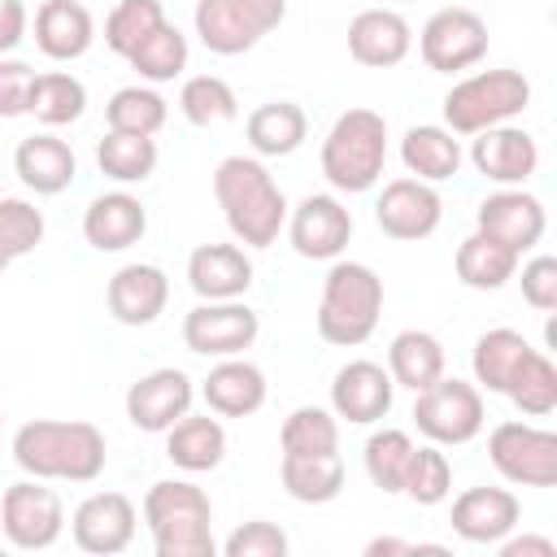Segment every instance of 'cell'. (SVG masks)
Masks as SVG:
<instances>
[{
    "mask_svg": "<svg viewBox=\"0 0 557 557\" xmlns=\"http://www.w3.org/2000/svg\"><path fill=\"white\" fill-rule=\"evenodd\" d=\"M226 557H283L287 553V531L265 522V518H252L244 527H235L222 544Z\"/></svg>",
    "mask_w": 557,
    "mask_h": 557,
    "instance_id": "obj_46",
    "label": "cell"
},
{
    "mask_svg": "<svg viewBox=\"0 0 557 557\" xmlns=\"http://www.w3.org/2000/svg\"><path fill=\"white\" fill-rule=\"evenodd\" d=\"M544 226H548L544 205H540L531 191H522V187H500V191H492V196L479 205V213H474V231L500 239V244L513 248L518 257L544 239Z\"/></svg>",
    "mask_w": 557,
    "mask_h": 557,
    "instance_id": "obj_15",
    "label": "cell"
},
{
    "mask_svg": "<svg viewBox=\"0 0 557 557\" xmlns=\"http://www.w3.org/2000/svg\"><path fill=\"white\" fill-rule=\"evenodd\" d=\"M522 413H531V418H548L553 409H557V366L535 348L531 357H527V366L518 370V379L509 383V392H505Z\"/></svg>",
    "mask_w": 557,
    "mask_h": 557,
    "instance_id": "obj_43",
    "label": "cell"
},
{
    "mask_svg": "<svg viewBox=\"0 0 557 557\" xmlns=\"http://www.w3.org/2000/svg\"><path fill=\"white\" fill-rule=\"evenodd\" d=\"M418 52H422L426 70H435V74L470 70L487 52V22L474 9L448 4V9L426 17V26L418 35Z\"/></svg>",
    "mask_w": 557,
    "mask_h": 557,
    "instance_id": "obj_10",
    "label": "cell"
},
{
    "mask_svg": "<svg viewBox=\"0 0 557 557\" xmlns=\"http://www.w3.org/2000/svg\"><path fill=\"white\" fill-rule=\"evenodd\" d=\"M126 61L144 83H170L187 70V35L170 22H161Z\"/></svg>",
    "mask_w": 557,
    "mask_h": 557,
    "instance_id": "obj_37",
    "label": "cell"
},
{
    "mask_svg": "<svg viewBox=\"0 0 557 557\" xmlns=\"http://www.w3.org/2000/svg\"><path fill=\"white\" fill-rule=\"evenodd\" d=\"M413 440L405 435V431H396V426H383V431H374L370 440H366V474H370V483L379 487V492H400L405 487V470H409V457H413Z\"/></svg>",
    "mask_w": 557,
    "mask_h": 557,
    "instance_id": "obj_40",
    "label": "cell"
},
{
    "mask_svg": "<svg viewBox=\"0 0 557 557\" xmlns=\"http://www.w3.org/2000/svg\"><path fill=\"white\" fill-rule=\"evenodd\" d=\"M161 22H165L161 0H117L113 13L104 17V44H109L117 57H131Z\"/></svg>",
    "mask_w": 557,
    "mask_h": 557,
    "instance_id": "obj_42",
    "label": "cell"
},
{
    "mask_svg": "<svg viewBox=\"0 0 557 557\" xmlns=\"http://www.w3.org/2000/svg\"><path fill=\"white\" fill-rule=\"evenodd\" d=\"M96 165L117 183H144L157 170V139L152 135H122L109 131L96 144Z\"/></svg>",
    "mask_w": 557,
    "mask_h": 557,
    "instance_id": "obj_36",
    "label": "cell"
},
{
    "mask_svg": "<svg viewBox=\"0 0 557 557\" xmlns=\"http://www.w3.org/2000/svg\"><path fill=\"white\" fill-rule=\"evenodd\" d=\"M400 161L422 183H444L461 170V144L448 126H409L400 139Z\"/></svg>",
    "mask_w": 557,
    "mask_h": 557,
    "instance_id": "obj_31",
    "label": "cell"
},
{
    "mask_svg": "<svg viewBox=\"0 0 557 557\" xmlns=\"http://www.w3.org/2000/svg\"><path fill=\"white\" fill-rule=\"evenodd\" d=\"M0 527H4V540L22 553H39V548H52L61 540V527H65V509H61V496L52 487H44L39 479H22L13 483L4 496H0Z\"/></svg>",
    "mask_w": 557,
    "mask_h": 557,
    "instance_id": "obj_11",
    "label": "cell"
},
{
    "mask_svg": "<svg viewBox=\"0 0 557 557\" xmlns=\"http://www.w3.org/2000/svg\"><path fill=\"white\" fill-rule=\"evenodd\" d=\"M13 461L30 479H65V483H91L100 479L109 448L104 431L91 422H57V418H35L17 426L13 435Z\"/></svg>",
    "mask_w": 557,
    "mask_h": 557,
    "instance_id": "obj_1",
    "label": "cell"
},
{
    "mask_svg": "<svg viewBox=\"0 0 557 557\" xmlns=\"http://www.w3.org/2000/svg\"><path fill=\"white\" fill-rule=\"evenodd\" d=\"M440 218H444V200H440V191H435L431 183H422V178H392V183L383 187L379 205H374L379 231L392 235V239H405V244L435 235Z\"/></svg>",
    "mask_w": 557,
    "mask_h": 557,
    "instance_id": "obj_13",
    "label": "cell"
},
{
    "mask_svg": "<svg viewBox=\"0 0 557 557\" xmlns=\"http://www.w3.org/2000/svg\"><path fill=\"white\" fill-rule=\"evenodd\" d=\"M83 109H87V87L74 74H65V70L35 74L26 113H35L44 126H70L83 117Z\"/></svg>",
    "mask_w": 557,
    "mask_h": 557,
    "instance_id": "obj_35",
    "label": "cell"
},
{
    "mask_svg": "<svg viewBox=\"0 0 557 557\" xmlns=\"http://www.w3.org/2000/svg\"><path fill=\"white\" fill-rule=\"evenodd\" d=\"M178 109H183V117H187L191 126H222V122H231V117L239 113V100H235V91H231L226 78H218V74H196V78L183 83Z\"/></svg>",
    "mask_w": 557,
    "mask_h": 557,
    "instance_id": "obj_41",
    "label": "cell"
},
{
    "mask_svg": "<svg viewBox=\"0 0 557 557\" xmlns=\"http://www.w3.org/2000/svg\"><path fill=\"white\" fill-rule=\"evenodd\" d=\"M30 83H35V70H30L26 61L0 57V117L26 113V104H30Z\"/></svg>",
    "mask_w": 557,
    "mask_h": 557,
    "instance_id": "obj_48",
    "label": "cell"
},
{
    "mask_svg": "<svg viewBox=\"0 0 557 557\" xmlns=\"http://www.w3.org/2000/svg\"><path fill=\"white\" fill-rule=\"evenodd\" d=\"M244 135H248V144H252L257 157H287V152H296L305 144L309 117L292 100H270V104H257L248 113Z\"/></svg>",
    "mask_w": 557,
    "mask_h": 557,
    "instance_id": "obj_30",
    "label": "cell"
},
{
    "mask_svg": "<svg viewBox=\"0 0 557 557\" xmlns=\"http://www.w3.org/2000/svg\"><path fill=\"white\" fill-rule=\"evenodd\" d=\"M448 487H453V466H448V457H444L435 444L413 448L400 492H405L409 500H418V505H440V500L448 496Z\"/></svg>",
    "mask_w": 557,
    "mask_h": 557,
    "instance_id": "obj_45",
    "label": "cell"
},
{
    "mask_svg": "<svg viewBox=\"0 0 557 557\" xmlns=\"http://www.w3.org/2000/svg\"><path fill=\"white\" fill-rule=\"evenodd\" d=\"M487 457L500 479L518 487H553L557 483V435L531 422H500L487 435Z\"/></svg>",
    "mask_w": 557,
    "mask_h": 557,
    "instance_id": "obj_9",
    "label": "cell"
},
{
    "mask_svg": "<svg viewBox=\"0 0 557 557\" xmlns=\"http://www.w3.org/2000/svg\"><path fill=\"white\" fill-rule=\"evenodd\" d=\"M148 231V213L131 191H104L83 209V239L96 252H122L139 244Z\"/></svg>",
    "mask_w": 557,
    "mask_h": 557,
    "instance_id": "obj_24",
    "label": "cell"
},
{
    "mask_svg": "<svg viewBox=\"0 0 557 557\" xmlns=\"http://www.w3.org/2000/svg\"><path fill=\"white\" fill-rule=\"evenodd\" d=\"M500 557H557V544L544 535H505L500 540Z\"/></svg>",
    "mask_w": 557,
    "mask_h": 557,
    "instance_id": "obj_50",
    "label": "cell"
},
{
    "mask_svg": "<svg viewBox=\"0 0 557 557\" xmlns=\"http://www.w3.org/2000/svg\"><path fill=\"white\" fill-rule=\"evenodd\" d=\"M522 300L540 313L557 309V257H531L522 265Z\"/></svg>",
    "mask_w": 557,
    "mask_h": 557,
    "instance_id": "obj_47",
    "label": "cell"
},
{
    "mask_svg": "<svg viewBox=\"0 0 557 557\" xmlns=\"http://www.w3.org/2000/svg\"><path fill=\"white\" fill-rule=\"evenodd\" d=\"M409 48H413V30L396 9H361L348 22V52L357 65L392 70L409 57Z\"/></svg>",
    "mask_w": 557,
    "mask_h": 557,
    "instance_id": "obj_21",
    "label": "cell"
},
{
    "mask_svg": "<svg viewBox=\"0 0 557 557\" xmlns=\"http://www.w3.org/2000/svg\"><path fill=\"white\" fill-rule=\"evenodd\" d=\"M165 117H170L165 100H161L152 87H139V83L113 91L109 104H104L109 131H122V135H157V131L165 126Z\"/></svg>",
    "mask_w": 557,
    "mask_h": 557,
    "instance_id": "obj_39",
    "label": "cell"
},
{
    "mask_svg": "<svg viewBox=\"0 0 557 557\" xmlns=\"http://www.w3.org/2000/svg\"><path fill=\"white\" fill-rule=\"evenodd\" d=\"M383 313V278L366 261H335L322 278L318 335L335 348H357L374 335Z\"/></svg>",
    "mask_w": 557,
    "mask_h": 557,
    "instance_id": "obj_3",
    "label": "cell"
},
{
    "mask_svg": "<svg viewBox=\"0 0 557 557\" xmlns=\"http://www.w3.org/2000/svg\"><path fill=\"white\" fill-rule=\"evenodd\" d=\"M0 422H4V413H0Z\"/></svg>",
    "mask_w": 557,
    "mask_h": 557,
    "instance_id": "obj_52",
    "label": "cell"
},
{
    "mask_svg": "<svg viewBox=\"0 0 557 557\" xmlns=\"http://www.w3.org/2000/svg\"><path fill=\"white\" fill-rule=\"evenodd\" d=\"M26 35V4L22 0H0V52H13Z\"/></svg>",
    "mask_w": 557,
    "mask_h": 557,
    "instance_id": "obj_49",
    "label": "cell"
},
{
    "mask_svg": "<svg viewBox=\"0 0 557 557\" xmlns=\"http://www.w3.org/2000/svg\"><path fill=\"white\" fill-rule=\"evenodd\" d=\"M205 405L218 418H248L265 405V374L261 366L244 357H218V366L205 374Z\"/></svg>",
    "mask_w": 557,
    "mask_h": 557,
    "instance_id": "obj_25",
    "label": "cell"
},
{
    "mask_svg": "<svg viewBox=\"0 0 557 557\" xmlns=\"http://www.w3.org/2000/svg\"><path fill=\"white\" fill-rule=\"evenodd\" d=\"M522 518V505L509 487H466L453 500V531L466 544H500Z\"/></svg>",
    "mask_w": 557,
    "mask_h": 557,
    "instance_id": "obj_20",
    "label": "cell"
},
{
    "mask_svg": "<svg viewBox=\"0 0 557 557\" xmlns=\"http://www.w3.org/2000/svg\"><path fill=\"white\" fill-rule=\"evenodd\" d=\"M39 239H44V213L35 205H26V200H13V196L0 200V274L17 257L35 252Z\"/></svg>",
    "mask_w": 557,
    "mask_h": 557,
    "instance_id": "obj_44",
    "label": "cell"
},
{
    "mask_svg": "<svg viewBox=\"0 0 557 557\" xmlns=\"http://www.w3.org/2000/svg\"><path fill=\"white\" fill-rule=\"evenodd\" d=\"M191 17L209 52L239 57L287 17V0H196Z\"/></svg>",
    "mask_w": 557,
    "mask_h": 557,
    "instance_id": "obj_7",
    "label": "cell"
},
{
    "mask_svg": "<svg viewBox=\"0 0 557 557\" xmlns=\"http://www.w3.org/2000/svg\"><path fill=\"white\" fill-rule=\"evenodd\" d=\"M413 422L431 444H470L483 431V392L466 379L440 374L431 387L413 392Z\"/></svg>",
    "mask_w": 557,
    "mask_h": 557,
    "instance_id": "obj_8",
    "label": "cell"
},
{
    "mask_svg": "<svg viewBox=\"0 0 557 557\" xmlns=\"http://www.w3.org/2000/svg\"><path fill=\"white\" fill-rule=\"evenodd\" d=\"M213 196L231 235L248 248H270L287 222V200L257 157H226L213 170Z\"/></svg>",
    "mask_w": 557,
    "mask_h": 557,
    "instance_id": "obj_2",
    "label": "cell"
},
{
    "mask_svg": "<svg viewBox=\"0 0 557 557\" xmlns=\"http://www.w3.org/2000/svg\"><path fill=\"white\" fill-rule=\"evenodd\" d=\"M109 313L122 322V326H148L161 318L165 300H170V278L161 265H148V261H131L122 265L113 278H109Z\"/></svg>",
    "mask_w": 557,
    "mask_h": 557,
    "instance_id": "obj_22",
    "label": "cell"
},
{
    "mask_svg": "<svg viewBox=\"0 0 557 557\" xmlns=\"http://www.w3.org/2000/svg\"><path fill=\"white\" fill-rule=\"evenodd\" d=\"M287 235L305 261H335L352 239V213L335 196H305L292 209Z\"/></svg>",
    "mask_w": 557,
    "mask_h": 557,
    "instance_id": "obj_16",
    "label": "cell"
},
{
    "mask_svg": "<svg viewBox=\"0 0 557 557\" xmlns=\"http://www.w3.org/2000/svg\"><path fill=\"white\" fill-rule=\"evenodd\" d=\"M165 457L178 470H187V474H200V470L222 466V457H226V431H222V422L209 418V413H191L187 409L165 431Z\"/></svg>",
    "mask_w": 557,
    "mask_h": 557,
    "instance_id": "obj_28",
    "label": "cell"
},
{
    "mask_svg": "<svg viewBox=\"0 0 557 557\" xmlns=\"http://www.w3.org/2000/svg\"><path fill=\"white\" fill-rule=\"evenodd\" d=\"M387 374L409 392L431 387L444 374V344L431 331H400L387 348Z\"/></svg>",
    "mask_w": 557,
    "mask_h": 557,
    "instance_id": "obj_34",
    "label": "cell"
},
{
    "mask_svg": "<svg viewBox=\"0 0 557 557\" xmlns=\"http://www.w3.org/2000/svg\"><path fill=\"white\" fill-rule=\"evenodd\" d=\"M392 392L396 383L379 361H348L331 379V413L352 426L379 422L392 409Z\"/></svg>",
    "mask_w": 557,
    "mask_h": 557,
    "instance_id": "obj_19",
    "label": "cell"
},
{
    "mask_svg": "<svg viewBox=\"0 0 557 557\" xmlns=\"http://www.w3.org/2000/svg\"><path fill=\"white\" fill-rule=\"evenodd\" d=\"M470 161H474V170L483 174V178H492V183H500V187H518V183H527L531 174H535V165H540V144H535V135H527L522 126H487V131H479L474 135V144H470Z\"/></svg>",
    "mask_w": 557,
    "mask_h": 557,
    "instance_id": "obj_18",
    "label": "cell"
},
{
    "mask_svg": "<svg viewBox=\"0 0 557 557\" xmlns=\"http://www.w3.org/2000/svg\"><path fill=\"white\" fill-rule=\"evenodd\" d=\"M96 39V22L87 13V4L78 0H44L35 13V44L44 57L52 61H74L91 48Z\"/></svg>",
    "mask_w": 557,
    "mask_h": 557,
    "instance_id": "obj_26",
    "label": "cell"
},
{
    "mask_svg": "<svg viewBox=\"0 0 557 557\" xmlns=\"http://www.w3.org/2000/svg\"><path fill=\"white\" fill-rule=\"evenodd\" d=\"M531 104V83L518 70H479L444 96V122L453 135H479L487 126H505Z\"/></svg>",
    "mask_w": 557,
    "mask_h": 557,
    "instance_id": "obj_6",
    "label": "cell"
},
{
    "mask_svg": "<svg viewBox=\"0 0 557 557\" xmlns=\"http://www.w3.org/2000/svg\"><path fill=\"white\" fill-rule=\"evenodd\" d=\"M278 444L292 457H305V453H339V418L331 409H322V405H300V409H292L283 418Z\"/></svg>",
    "mask_w": 557,
    "mask_h": 557,
    "instance_id": "obj_38",
    "label": "cell"
},
{
    "mask_svg": "<svg viewBox=\"0 0 557 557\" xmlns=\"http://www.w3.org/2000/svg\"><path fill=\"white\" fill-rule=\"evenodd\" d=\"M13 170H17V178L35 196H57V191H65L74 183L78 161H74V152H70L65 139H57V135H30V139L17 144Z\"/></svg>",
    "mask_w": 557,
    "mask_h": 557,
    "instance_id": "obj_27",
    "label": "cell"
},
{
    "mask_svg": "<svg viewBox=\"0 0 557 557\" xmlns=\"http://www.w3.org/2000/svg\"><path fill=\"white\" fill-rule=\"evenodd\" d=\"M144 522L157 557H213V505L187 479H161L144 496Z\"/></svg>",
    "mask_w": 557,
    "mask_h": 557,
    "instance_id": "obj_4",
    "label": "cell"
},
{
    "mask_svg": "<svg viewBox=\"0 0 557 557\" xmlns=\"http://www.w3.org/2000/svg\"><path fill=\"white\" fill-rule=\"evenodd\" d=\"M187 283L200 300H239L252 287V261L239 244H200L187 257Z\"/></svg>",
    "mask_w": 557,
    "mask_h": 557,
    "instance_id": "obj_23",
    "label": "cell"
},
{
    "mask_svg": "<svg viewBox=\"0 0 557 557\" xmlns=\"http://www.w3.org/2000/svg\"><path fill=\"white\" fill-rule=\"evenodd\" d=\"M366 553L370 557H379V553H418V544H409V540H370Z\"/></svg>",
    "mask_w": 557,
    "mask_h": 557,
    "instance_id": "obj_51",
    "label": "cell"
},
{
    "mask_svg": "<svg viewBox=\"0 0 557 557\" xmlns=\"http://www.w3.org/2000/svg\"><path fill=\"white\" fill-rule=\"evenodd\" d=\"M261 318L239 300H200L183 318V344L200 357H239L252 348Z\"/></svg>",
    "mask_w": 557,
    "mask_h": 557,
    "instance_id": "obj_12",
    "label": "cell"
},
{
    "mask_svg": "<svg viewBox=\"0 0 557 557\" xmlns=\"http://www.w3.org/2000/svg\"><path fill=\"white\" fill-rule=\"evenodd\" d=\"M278 474H283L287 496L300 505H326L344 492V457L339 453H305V457L283 453Z\"/></svg>",
    "mask_w": 557,
    "mask_h": 557,
    "instance_id": "obj_32",
    "label": "cell"
},
{
    "mask_svg": "<svg viewBox=\"0 0 557 557\" xmlns=\"http://www.w3.org/2000/svg\"><path fill=\"white\" fill-rule=\"evenodd\" d=\"M135 522H139V513H135L131 496H122V492H91V496L74 509L70 531H74V544H78L83 553L113 557V553L131 548Z\"/></svg>",
    "mask_w": 557,
    "mask_h": 557,
    "instance_id": "obj_14",
    "label": "cell"
},
{
    "mask_svg": "<svg viewBox=\"0 0 557 557\" xmlns=\"http://www.w3.org/2000/svg\"><path fill=\"white\" fill-rule=\"evenodd\" d=\"M387 122L374 109H344L322 139V174L335 191H370L383 178Z\"/></svg>",
    "mask_w": 557,
    "mask_h": 557,
    "instance_id": "obj_5",
    "label": "cell"
},
{
    "mask_svg": "<svg viewBox=\"0 0 557 557\" xmlns=\"http://www.w3.org/2000/svg\"><path fill=\"white\" fill-rule=\"evenodd\" d=\"M513 274H518V252H513V248H505L500 239H492V235H483V231H474V235L461 239V248H457V278H461L466 287H474V292H496V287H505Z\"/></svg>",
    "mask_w": 557,
    "mask_h": 557,
    "instance_id": "obj_33",
    "label": "cell"
},
{
    "mask_svg": "<svg viewBox=\"0 0 557 557\" xmlns=\"http://www.w3.org/2000/svg\"><path fill=\"white\" fill-rule=\"evenodd\" d=\"M191 396H196L191 379L183 370H174V366H161V370H152V374H144V379L131 383V392H126V418L139 431H152L157 435V431H170L191 409Z\"/></svg>",
    "mask_w": 557,
    "mask_h": 557,
    "instance_id": "obj_17",
    "label": "cell"
},
{
    "mask_svg": "<svg viewBox=\"0 0 557 557\" xmlns=\"http://www.w3.org/2000/svg\"><path fill=\"white\" fill-rule=\"evenodd\" d=\"M531 352H535V348L527 344V335H518V331H509V326H492V331H483V335L474 339V352H470V366H474L479 387L505 396L509 383L518 379V370L527 366Z\"/></svg>",
    "mask_w": 557,
    "mask_h": 557,
    "instance_id": "obj_29",
    "label": "cell"
}]
</instances>
